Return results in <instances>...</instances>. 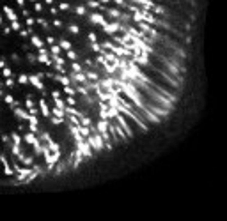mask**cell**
Returning <instances> with one entry per match:
<instances>
[{"mask_svg": "<svg viewBox=\"0 0 227 221\" xmlns=\"http://www.w3.org/2000/svg\"><path fill=\"white\" fill-rule=\"evenodd\" d=\"M32 4H34V5H32V9H30V7H29V9H27V7L18 9V11H21V12H20L21 18H16V20H23L27 14L36 12V16H32V18H29V20H25V21H21V23H20L21 29L18 30V41H23V39H29V37H30L32 34H34V30L37 29V25H39V23H41V20H43L41 12H44V11H46V9H41V7L37 5V0H36V2H32ZM18 11H12V12H18ZM16 20H14V21H16ZM9 23H11V21H9ZM23 44H25V42H23ZM23 44L20 46V50L23 48ZM20 50H18L14 55H12V57H11V60L7 62V66H5L4 69H9V67H11V64L14 62V59H16V55L20 53ZM4 85H5V83H4ZM2 89H4V87H2ZM2 89H0V94H2ZM68 141H71V136L68 138ZM53 143L57 145V141H53ZM73 143H75V147H76V149H91V147H94V143H96V141H94V136H93V133H91V138H87V140H73Z\"/></svg>", "mask_w": 227, "mask_h": 221, "instance_id": "6da1fadb", "label": "cell"}]
</instances>
